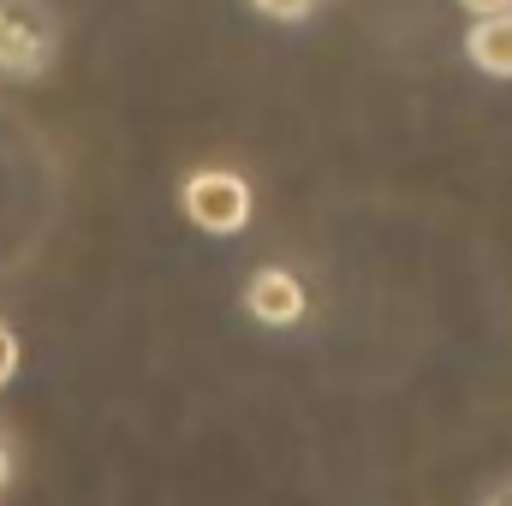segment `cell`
I'll use <instances>...</instances> for the list:
<instances>
[{
  "mask_svg": "<svg viewBox=\"0 0 512 506\" xmlns=\"http://www.w3.org/2000/svg\"><path fill=\"white\" fill-rule=\"evenodd\" d=\"M465 54H471L483 72H495V78H512V12L471 24V36H465Z\"/></svg>",
  "mask_w": 512,
  "mask_h": 506,
  "instance_id": "obj_3",
  "label": "cell"
},
{
  "mask_svg": "<svg viewBox=\"0 0 512 506\" xmlns=\"http://www.w3.org/2000/svg\"><path fill=\"white\" fill-rule=\"evenodd\" d=\"M245 310H251L256 322H268V328H286V322L304 316V286L286 268H262L245 286Z\"/></svg>",
  "mask_w": 512,
  "mask_h": 506,
  "instance_id": "obj_2",
  "label": "cell"
},
{
  "mask_svg": "<svg viewBox=\"0 0 512 506\" xmlns=\"http://www.w3.org/2000/svg\"><path fill=\"white\" fill-rule=\"evenodd\" d=\"M6 471H12V465H6V447H0V489H6Z\"/></svg>",
  "mask_w": 512,
  "mask_h": 506,
  "instance_id": "obj_7",
  "label": "cell"
},
{
  "mask_svg": "<svg viewBox=\"0 0 512 506\" xmlns=\"http://www.w3.org/2000/svg\"><path fill=\"white\" fill-rule=\"evenodd\" d=\"M256 12H268V18H304L316 0H251Z\"/></svg>",
  "mask_w": 512,
  "mask_h": 506,
  "instance_id": "obj_4",
  "label": "cell"
},
{
  "mask_svg": "<svg viewBox=\"0 0 512 506\" xmlns=\"http://www.w3.org/2000/svg\"><path fill=\"white\" fill-rule=\"evenodd\" d=\"M477 18H501V12H512V0H465Z\"/></svg>",
  "mask_w": 512,
  "mask_h": 506,
  "instance_id": "obj_6",
  "label": "cell"
},
{
  "mask_svg": "<svg viewBox=\"0 0 512 506\" xmlns=\"http://www.w3.org/2000/svg\"><path fill=\"white\" fill-rule=\"evenodd\" d=\"M12 376H18V340H12V328L0 322V387H6Z\"/></svg>",
  "mask_w": 512,
  "mask_h": 506,
  "instance_id": "obj_5",
  "label": "cell"
},
{
  "mask_svg": "<svg viewBox=\"0 0 512 506\" xmlns=\"http://www.w3.org/2000/svg\"><path fill=\"white\" fill-rule=\"evenodd\" d=\"M185 215L203 227V233H245L251 221V185L227 167H209L185 185Z\"/></svg>",
  "mask_w": 512,
  "mask_h": 506,
  "instance_id": "obj_1",
  "label": "cell"
}]
</instances>
